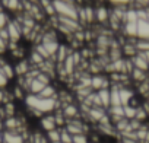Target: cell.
<instances>
[{
    "instance_id": "cell-29",
    "label": "cell",
    "mask_w": 149,
    "mask_h": 143,
    "mask_svg": "<svg viewBox=\"0 0 149 143\" xmlns=\"http://www.w3.org/2000/svg\"><path fill=\"white\" fill-rule=\"evenodd\" d=\"M0 38H2L3 41H6V42H9V32H8V29H0Z\"/></svg>"
},
{
    "instance_id": "cell-23",
    "label": "cell",
    "mask_w": 149,
    "mask_h": 143,
    "mask_svg": "<svg viewBox=\"0 0 149 143\" xmlns=\"http://www.w3.org/2000/svg\"><path fill=\"white\" fill-rule=\"evenodd\" d=\"M12 19L9 18V15L3 10V12H0V29H6V26L9 25Z\"/></svg>"
},
{
    "instance_id": "cell-14",
    "label": "cell",
    "mask_w": 149,
    "mask_h": 143,
    "mask_svg": "<svg viewBox=\"0 0 149 143\" xmlns=\"http://www.w3.org/2000/svg\"><path fill=\"white\" fill-rule=\"evenodd\" d=\"M132 60V63H133V66L136 67V69H139V70H143V72H149V63L137 53L133 58H130Z\"/></svg>"
},
{
    "instance_id": "cell-32",
    "label": "cell",
    "mask_w": 149,
    "mask_h": 143,
    "mask_svg": "<svg viewBox=\"0 0 149 143\" xmlns=\"http://www.w3.org/2000/svg\"><path fill=\"white\" fill-rule=\"evenodd\" d=\"M0 67H2V63H0Z\"/></svg>"
},
{
    "instance_id": "cell-10",
    "label": "cell",
    "mask_w": 149,
    "mask_h": 143,
    "mask_svg": "<svg viewBox=\"0 0 149 143\" xmlns=\"http://www.w3.org/2000/svg\"><path fill=\"white\" fill-rule=\"evenodd\" d=\"M137 40L149 41V22L137 21Z\"/></svg>"
},
{
    "instance_id": "cell-22",
    "label": "cell",
    "mask_w": 149,
    "mask_h": 143,
    "mask_svg": "<svg viewBox=\"0 0 149 143\" xmlns=\"http://www.w3.org/2000/svg\"><path fill=\"white\" fill-rule=\"evenodd\" d=\"M136 50H137V53H146V51H149V41L137 40L136 41Z\"/></svg>"
},
{
    "instance_id": "cell-2",
    "label": "cell",
    "mask_w": 149,
    "mask_h": 143,
    "mask_svg": "<svg viewBox=\"0 0 149 143\" xmlns=\"http://www.w3.org/2000/svg\"><path fill=\"white\" fill-rule=\"evenodd\" d=\"M110 86H111V82H110L108 76L101 75V73L92 75V78H91V88H92L94 92H98L101 89H110Z\"/></svg>"
},
{
    "instance_id": "cell-24",
    "label": "cell",
    "mask_w": 149,
    "mask_h": 143,
    "mask_svg": "<svg viewBox=\"0 0 149 143\" xmlns=\"http://www.w3.org/2000/svg\"><path fill=\"white\" fill-rule=\"evenodd\" d=\"M60 142L61 143H73V136L69 134L64 128H60Z\"/></svg>"
},
{
    "instance_id": "cell-1",
    "label": "cell",
    "mask_w": 149,
    "mask_h": 143,
    "mask_svg": "<svg viewBox=\"0 0 149 143\" xmlns=\"http://www.w3.org/2000/svg\"><path fill=\"white\" fill-rule=\"evenodd\" d=\"M53 6H54V10H56L57 16L78 21V5L60 2V0H53Z\"/></svg>"
},
{
    "instance_id": "cell-27",
    "label": "cell",
    "mask_w": 149,
    "mask_h": 143,
    "mask_svg": "<svg viewBox=\"0 0 149 143\" xmlns=\"http://www.w3.org/2000/svg\"><path fill=\"white\" fill-rule=\"evenodd\" d=\"M73 143H89V137L88 134H76L73 136Z\"/></svg>"
},
{
    "instance_id": "cell-28",
    "label": "cell",
    "mask_w": 149,
    "mask_h": 143,
    "mask_svg": "<svg viewBox=\"0 0 149 143\" xmlns=\"http://www.w3.org/2000/svg\"><path fill=\"white\" fill-rule=\"evenodd\" d=\"M9 79L3 75V72L0 70V89H5V88H8V85H9Z\"/></svg>"
},
{
    "instance_id": "cell-30",
    "label": "cell",
    "mask_w": 149,
    "mask_h": 143,
    "mask_svg": "<svg viewBox=\"0 0 149 143\" xmlns=\"http://www.w3.org/2000/svg\"><path fill=\"white\" fill-rule=\"evenodd\" d=\"M0 143H3V131L0 130Z\"/></svg>"
},
{
    "instance_id": "cell-20",
    "label": "cell",
    "mask_w": 149,
    "mask_h": 143,
    "mask_svg": "<svg viewBox=\"0 0 149 143\" xmlns=\"http://www.w3.org/2000/svg\"><path fill=\"white\" fill-rule=\"evenodd\" d=\"M47 139L50 143H54V142H60V128H56V130H51L48 133H45Z\"/></svg>"
},
{
    "instance_id": "cell-17",
    "label": "cell",
    "mask_w": 149,
    "mask_h": 143,
    "mask_svg": "<svg viewBox=\"0 0 149 143\" xmlns=\"http://www.w3.org/2000/svg\"><path fill=\"white\" fill-rule=\"evenodd\" d=\"M123 51H124V56H126V58H133V57L137 54L136 44L126 41V44H124V47H123Z\"/></svg>"
},
{
    "instance_id": "cell-13",
    "label": "cell",
    "mask_w": 149,
    "mask_h": 143,
    "mask_svg": "<svg viewBox=\"0 0 149 143\" xmlns=\"http://www.w3.org/2000/svg\"><path fill=\"white\" fill-rule=\"evenodd\" d=\"M47 85H44L42 82H40L37 78L32 79L29 83H28V94H32V95H40V92L45 88Z\"/></svg>"
},
{
    "instance_id": "cell-9",
    "label": "cell",
    "mask_w": 149,
    "mask_h": 143,
    "mask_svg": "<svg viewBox=\"0 0 149 143\" xmlns=\"http://www.w3.org/2000/svg\"><path fill=\"white\" fill-rule=\"evenodd\" d=\"M120 88V101H121V105L126 107L129 104V101L132 99V96L136 95L134 89L132 86H118Z\"/></svg>"
},
{
    "instance_id": "cell-21",
    "label": "cell",
    "mask_w": 149,
    "mask_h": 143,
    "mask_svg": "<svg viewBox=\"0 0 149 143\" xmlns=\"http://www.w3.org/2000/svg\"><path fill=\"white\" fill-rule=\"evenodd\" d=\"M142 102H143V99L136 94L134 96H132V99L129 101V104H127V105H129V107H132V108H134V110H137V108H140V107H142Z\"/></svg>"
},
{
    "instance_id": "cell-15",
    "label": "cell",
    "mask_w": 149,
    "mask_h": 143,
    "mask_svg": "<svg viewBox=\"0 0 149 143\" xmlns=\"http://www.w3.org/2000/svg\"><path fill=\"white\" fill-rule=\"evenodd\" d=\"M40 98H45V99H57V89L54 88V85H47L38 95Z\"/></svg>"
},
{
    "instance_id": "cell-12",
    "label": "cell",
    "mask_w": 149,
    "mask_h": 143,
    "mask_svg": "<svg viewBox=\"0 0 149 143\" xmlns=\"http://www.w3.org/2000/svg\"><path fill=\"white\" fill-rule=\"evenodd\" d=\"M0 3H2L5 10H9V12L22 10V0H3Z\"/></svg>"
},
{
    "instance_id": "cell-31",
    "label": "cell",
    "mask_w": 149,
    "mask_h": 143,
    "mask_svg": "<svg viewBox=\"0 0 149 143\" xmlns=\"http://www.w3.org/2000/svg\"><path fill=\"white\" fill-rule=\"evenodd\" d=\"M60 2H66V3H74V0H60Z\"/></svg>"
},
{
    "instance_id": "cell-25",
    "label": "cell",
    "mask_w": 149,
    "mask_h": 143,
    "mask_svg": "<svg viewBox=\"0 0 149 143\" xmlns=\"http://www.w3.org/2000/svg\"><path fill=\"white\" fill-rule=\"evenodd\" d=\"M123 108H124V118H127V120H134V117H136V110L132 108V107H129V105H126V107H123Z\"/></svg>"
},
{
    "instance_id": "cell-4",
    "label": "cell",
    "mask_w": 149,
    "mask_h": 143,
    "mask_svg": "<svg viewBox=\"0 0 149 143\" xmlns=\"http://www.w3.org/2000/svg\"><path fill=\"white\" fill-rule=\"evenodd\" d=\"M94 9H95V22L100 24V25H108V21H110V9H108L105 5H102V3L97 5Z\"/></svg>"
},
{
    "instance_id": "cell-8",
    "label": "cell",
    "mask_w": 149,
    "mask_h": 143,
    "mask_svg": "<svg viewBox=\"0 0 149 143\" xmlns=\"http://www.w3.org/2000/svg\"><path fill=\"white\" fill-rule=\"evenodd\" d=\"M15 67V75L16 76H25L28 72L32 69V66H31V63H29V60L28 58H22V60H18L16 61V64L13 66Z\"/></svg>"
},
{
    "instance_id": "cell-18",
    "label": "cell",
    "mask_w": 149,
    "mask_h": 143,
    "mask_svg": "<svg viewBox=\"0 0 149 143\" xmlns=\"http://www.w3.org/2000/svg\"><path fill=\"white\" fill-rule=\"evenodd\" d=\"M84 10H85V22L88 25L94 24L95 22V9L92 6H84Z\"/></svg>"
},
{
    "instance_id": "cell-33",
    "label": "cell",
    "mask_w": 149,
    "mask_h": 143,
    "mask_svg": "<svg viewBox=\"0 0 149 143\" xmlns=\"http://www.w3.org/2000/svg\"><path fill=\"white\" fill-rule=\"evenodd\" d=\"M0 2H3V0H0Z\"/></svg>"
},
{
    "instance_id": "cell-5",
    "label": "cell",
    "mask_w": 149,
    "mask_h": 143,
    "mask_svg": "<svg viewBox=\"0 0 149 143\" xmlns=\"http://www.w3.org/2000/svg\"><path fill=\"white\" fill-rule=\"evenodd\" d=\"M38 124H40V128H41L42 131H45V133H48V131L57 128L54 114H45V115H42V117L38 120Z\"/></svg>"
},
{
    "instance_id": "cell-6",
    "label": "cell",
    "mask_w": 149,
    "mask_h": 143,
    "mask_svg": "<svg viewBox=\"0 0 149 143\" xmlns=\"http://www.w3.org/2000/svg\"><path fill=\"white\" fill-rule=\"evenodd\" d=\"M3 143H26V140L21 131L3 130Z\"/></svg>"
},
{
    "instance_id": "cell-19",
    "label": "cell",
    "mask_w": 149,
    "mask_h": 143,
    "mask_svg": "<svg viewBox=\"0 0 149 143\" xmlns=\"http://www.w3.org/2000/svg\"><path fill=\"white\" fill-rule=\"evenodd\" d=\"M108 5H111L113 8L117 6H123V8H130L133 6V0H105Z\"/></svg>"
},
{
    "instance_id": "cell-3",
    "label": "cell",
    "mask_w": 149,
    "mask_h": 143,
    "mask_svg": "<svg viewBox=\"0 0 149 143\" xmlns=\"http://www.w3.org/2000/svg\"><path fill=\"white\" fill-rule=\"evenodd\" d=\"M8 32H9V42H19V40L22 38V25L18 21H10L9 25L6 26Z\"/></svg>"
},
{
    "instance_id": "cell-11",
    "label": "cell",
    "mask_w": 149,
    "mask_h": 143,
    "mask_svg": "<svg viewBox=\"0 0 149 143\" xmlns=\"http://www.w3.org/2000/svg\"><path fill=\"white\" fill-rule=\"evenodd\" d=\"M130 79L133 83L139 85V83H143L148 81V72H143V70H139V69H133V72L130 73Z\"/></svg>"
},
{
    "instance_id": "cell-16",
    "label": "cell",
    "mask_w": 149,
    "mask_h": 143,
    "mask_svg": "<svg viewBox=\"0 0 149 143\" xmlns=\"http://www.w3.org/2000/svg\"><path fill=\"white\" fill-rule=\"evenodd\" d=\"M98 96H100V101H101V105L102 108L108 110L111 107V101H110V89H101L97 92Z\"/></svg>"
},
{
    "instance_id": "cell-7",
    "label": "cell",
    "mask_w": 149,
    "mask_h": 143,
    "mask_svg": "<svg viewBox=\"0 0 149 143\" xmlns=\"http://www.w3.org/2000/svg\"><path fill=\"white\" fill-rule=\"evenodd\" d=\"M61 111H63V115L67 120H73V118H78L79 114H81V110L76 104H67V105H61Z\"/></svg>"
},
{
    "instance_id": "cell-26",
    "label": "cell",
    "mask_w": 149,
    "mask_h": 143,
    "mask_svg": "<svg viewBox=\"0 0 149 143\" xmlns=\"http://www.w3.org/2000/svg\"><path fill=\"white\" fill-rule=\"evenodd\" d=\"M133 8L146 9V8H149V0H133Z\"/></svg>"
}]
</instances>
